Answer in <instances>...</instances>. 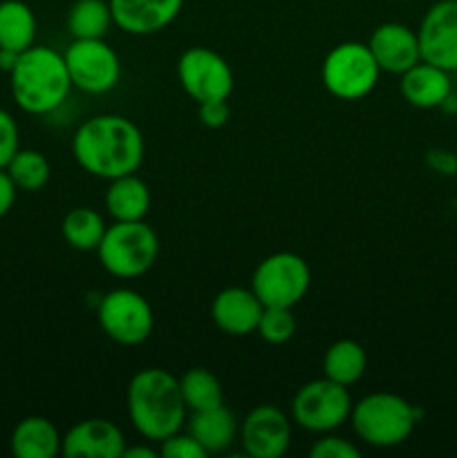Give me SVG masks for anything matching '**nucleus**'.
Segmentation results:
<instances>
[{"instance_id":"nucleus-1","label":"nucleus","mask_w":457,"mask_h":458,"mask_svg":"<svg viewBox=\"0 0 457 458\" xmlns=\"http://www.w3.org/2000/svg\"><path fill=\"white\" fill-rule=\"evenodd\" d=\"M72 155L85 173L110 182L142 168L146 141L139 125L128 116L97 114L76 128Z\"/></svg>"},{"instance_id":"nucleus-2","label":"nucleus","mask_w":457,"mask_h":458,"mask_svg":"<svg viewBox=\"0 0 457 458\" xmlns=\"http://www.w3.org/2000/svg\"><path fill=\"white\" fill-rule=\"evenodd\" d=\"M128 419L151 443H161L170 434L184 429L188 410L179 378L157 367L137 371L128 385Z\"/></svg>"},{"instance_id":"nucleus-3","label":"nucleus","mask_w":457,"mask_h":458,"mask_svg":"<svg viewBox=\"0 0 457 458\" xmlns=\"http://www.w3.org/2000/svg\"><path fill=\"white\" fill-rule=\"evenodd\" d=\"M9 79L13 101L27 114H52L67 101L72 89L65 58L45 45H31L21 52Z\"/></svg>"},{"instance_id":"nucleus-4","label":"nucleus","mask_w":457,"mask_h":458,"mask_svg":"<svg viewBox=\"0 0 457 458\" xmlns=\"http://www.w3.org/2000/svg\"><path fill=\"white\" fill-rule=\"evenodd\" d=\"M349 423L366 445L388 450L412 437L419 423V410L399 394L375 392L354 403Z\"/></svg>"},{"instance_id":"nucleus-5","label":"nucleus","mask_w":457,"mask_h":458,"mask_svg":"<svg viewBox=\"0 0 457 458\" xmlns=\"http://www.w3.org/2000/svg\"><path fill=\"white\" fill-rule=\"evenodd\" d=\"M99 262L119 280H134L142 277L155 267L160 258V237L155 228L139 222H115L106 228L101 244L97 249Z\"/></svg>"},{"instance_id":"nucleus-6","label":"nucleus","mask_w":457,"mask_h":458,"mask_svg":"<svg viewBox=\"0 0 457 458\" xmlns=\"http://www.w3.org/2000/svg\"><path fill=\"white\" fill-rule=\"evenodd\" d=\"M379 65L367 43L348 40L327 52L321 65V79L327 92L341 101H358L379 83Z\"/></svg>"},{"instance_id":"nucleus-7","label":"nucleus","mask_w":457,"mask_h":458,"mask_svg":"<svg viewBox=\"0 0 457 458\" xmlns=\"http://www.w3.org/2000/svg\"><path fill=\"white\" fill-rule=\"evenodd\" d=\"M349 387L330 378L305 383L291 401V420L309 434H330L339 429L352 414Z\"/></svg>"},{"instance_id":"nucleus-8","label":"nucleus","mask_w":457,"mask_h":458,"mask_svg":"<svg viewBox=\"0 0 457 458\" xmlns=\"http://www.w3.org/2000/svg\"><path fill=\"white\" fill-rule=\"evenodd\" d=\"M309 284H312L309 264L289 250L267 255L255 267L251 277V289L264 307L294 309L307 295Z\"/></svg>"},{"instance_id":"nucleus-9","label":"nucleus","mask_w":457,"mask_h":458,"mask_svg":"<svg viewBox=\"0 0 457 458\" xmlns=\"http://www.w3.org/2000/svg\"><path fill=\"white\" fill-rule=\"evenodd\" d=\"M97 320L103 334L116 344L137 347L151 338L155 313L139 291L112 289L99 300Z\"/></svg>"},{"instance_id":"nucleus-10","label":"nucleus","mask_w":457,"mask_h":458,"mask_svg":"<svg viewBox=\"0 0 457 458\" xmlns=\"http://www.w3.org/2000/svg\"><path fill=\"white\" fill-rule=\"evenodd\" d=\"M72 88L85 94H108L119 85L121 58L106 38H74L63 52Z\"/></svg>"},{"instance_id":"nucleus-11","label":"nucleus","mask_w":457,"mask_h":458,"mask_svg":"<svg viewBox=\"0 0 457 458\" xmlns=\"http://www.w3.org/2000/svg\"><path fill=\"white\" fill-rule=\"evenodd\" d=\"M177 79L197 106L206 101H228L236 85L227 58L209 47L186 49L177 61Z\"/></svg>"},{"instance_id":"nucleus-12","label":"nucleus","mask_w":457,"mask_h":458,"mask_svg":"<svg viewBox=\"0 0 457 458\" xmlns=\"http://www.w3.org/2000/svg\"><path fill=\"white\" fill-rule=\"evenodd\" d=\"M421 61L457 72V0H437L424 13L417 30Z\"/></svg>"},{"instance_id":"nucleus-13","label":"nucleus","mask_w":457,"mask_h":458,"mask_svg":"<svg viewBox=\"0 0 457 458\" xmlns=\"http://www.w3.org/2000/svg\"><path fill=\"white\" fill-rule=\"evenodd\" d=\"M237 438L251 458H280L291 443V420L280 407L258 405L240 423Z\"/></svg>"},{"instance_id":"nucleus-14","label":"nucleus","mask_w":457,"mask_h":458,"mask_svg":"<svg viewBox=\"0 0 457 458\" xmlns=\"http://www.w3.org/2000/svg\"><path fill=\"white\" fill-rule=\"evenodd\" d=\"M125 437L116 423L108 419H85L72 425L61 443L67 458H121Z\"/></svg>"},{"instance_id":"nucleus-15","label":"nucleus","mask_w":457,"mask_h":458,"mask_svg":"<svg viewBox=\"0 0 457 458\" xmlns=\"http://www.w3.org/2000/svg\"><path fill=\"white\" fill-rule=\"evenodd\" d=\"M372 56L381 72L401 76L421 61L417 31L403 22H381L367 40Z\"/></svg>"},{"instance_id":"nucleus-16","label":"nucleus","mask_w":457,"mask_h":458,"mask_svg":"<svg viewBox=\"0 0 457 458\" xmlns=\"http://www.w3.org/2000/svg\"><path fill=\"white\" fill-rule=\"evenodd\" d=\"M264 304L260 302L254 289L245 286H227L211 302V320L222 334L242 338L255 334Z\"/></svg>"},{"instance_id":"nucleus-17","label":"nucleus","mask_w":457,"mask_h":458,"mask_svg":"<svg viewBox=\"0 0 457 458\" xmlns=\"http://www.w3.org/2000/svg\"><path fill=\"white\" fill-rule=\"evenodd\" d=\"M115 25L130 36H151L166 30L184 7V0H108Z\"/></svg>"},{"instance_id":"nucleus-18","label":"nucleus","mask_w":457,"mask_h":458,"mask_svg":"<svg viewBox=\"0 0 457 458\" xmlns=\"http://www.w3.org/2000/svg\"><path fill=\"white\" fill-rule=\"evenodd\" d=\"M399 92H401L403 101H408V106L417 107V110L444 107V103L453 94L451 72L442 70L437 65H430L426 61H419L401 74Z\"/></svg>"},{"instance_id":"nucleus-19","label":"nucleus","mask_w":457,"mask_h":458,"mask_svg":"<svg viewBox=\"0 0 457 458\" xmlns=\"http://www.w3.org/2000/svg\"><path fill=\"white\" fill-rule=\"evenodd\" d=\"M186 432L193 434V438L204 447L206 454H220L236 443L240 423L236 420L233 411L220 405L211 407V410L191 411V416L186 419Z\"/></svg>"},{"instance_id":"nucleus-20","label":"nucleus","mask_w":457,"mask_h":458,"mask_svg":"<svg viewBox=\"0 0 457 458\" xmlns=\"http://www.w3.org/2000/svg\"><path fill=\"white\" fill-rule=\"evenodd\" d=\"M103 201L115 222H139L151 210V188L137 173L124 174L110 179Z\"/></svg>"},{"instance_id":"nucleus-21","label":"nucleus","mask_w":457,"mask_h":458,"mask_svg":"<svg viewBox=\"0 0 457 458\" xmlns=\"http://www.w3.org/2000/svg\"><path fill=\"white\" fill-rule=\"evenodd\" d=\"M63 437L45 416H27L13 428L12 452L16 458H54L61 454Z\"/></svg>"},{"instance_id":"nucleus-22","label":"nucleus","mask_w":457,"mask_h":458,"mask_svg":"<svg viewBox=\"0 0 457 458\" xmlns=\"http://www.w3.org/2000/svg\"><path fill=\"white\" fill-rule=\"evenodd\" d=\"M367 369V353L363 344L357 340H336L327 347L325 356H323V376L334 383L352 387L354 383L363 378Z\"/></svg>"},{"instance_id":"nucleus-23","label":"nucleus","mask_w":457,"mask_h":458,"mask_svg":"<svg viewBox=\"0 0 457 458\" xmlns=\"http://www.w3.org/2000/svg\"><path fill=\"white\" fill-rule=\"evenodd\" d=\"M36 40V16L22 0L0 3V47L25 52Z\"/></svg>"},{"instance_id":"nucleus-24","label":"nucleus","mask_w":457,"mask_h":458,"mask_svg":"<svg viewBox=\"0 0 457 458\" xmlns=\"http://www.w3.org/2000/svg\"><path fill=\"white\" fill-rule=\"evenodd\" d=\"M106 219L99 210L88 208V206H76L63 217L61 233L63 240L76 250H97L106 235Z\"/></svg>"},{"instance_id":"nucleus-25","label":"nucleus","mask_w":457,"mask_h":458,"mask_svg":"<svg viewBox=\"0 0 457 458\" xmlns=\"http://www.w3.org/2000/svg\"><path fill=\"white\" fill-rule=\"evenodd\" d=\"M115 25L108 0H76L67 12V31L72 38H106Z\"/></svg>"},{"instance_id":"nucleus-26","label":"nucleus","mask_w":457,"mask_h":458,"mask_svg":"<svg viewBox=\"0 0 457 458\" xmlns=\"http://www.w3.org/2000/svg\"><path fill=\"white\" fill-rule=\"evenodd\" d=\"M179 389L188 411L211 410L224 405V389L220 380L204 367H193L179 378Z\"/></svg>"},{"instance_id":"nucleus-27","label":"nucleus","mask_w":457,"mask_h":458,"mask_svg":"<svg viewBox=\"0 0 457 458\" xmlns=\"http://www.w3.org/2000/svg\"><path fill=\"white\" fill-rule=\"evenodd\" d=\"M4 170L12 177L13 186L25 192H36L45 188L49 174H52L47 157L39 150H18Z\"/></svg>"},{"instance_id":"nucleus-28","label":"nucleus","mask_w":457,"mask_h":458,"mask_svg":"<svg viewBox=\"0 0 457 458\" xmlns=\"http://www.w3.org/2000/svg\"><path fill=\"white\" fill-rule=\"evenodd\" d=\"M296 329H298V320L294 316V309L264 307L255 334L269 344H285L294 338Z\"/></svg>"},{"instance_id":"nucleus-29","label":"nucleus","mask_w":457,"mask_h":458,"mask_svg":"<svg viewBox=\"0 0 457 458\" xmlns=\"http://www.w3.org/2000/svg\"><path fill=\"white\" fill-rule=\"evenodd\" d=\"M160 454L164 458H204L206 454L204 447L193 438V434L188 432H175L168 438L160 443Z\"/></svg>"},{"instance_id":"nucleus-30","label":"nucleus","mask_w":457,"mask_h":458,"mask_svg":"<svg viewBox=\"0 0 457 458\" xmlns=\"http://www.w3.org/2000/svg\"><path fill=\"white\" fill-rule=\"evenodd\" d=\"M312 458H358L361 450L348 438L334 437V434H321L318 441H314L312 450H309Z\"/></svg>"},{"instance_id":"nucleus-31","label":"nucleus","mask_w":457,"mask_h":458,"mask_svg":"<svg viewBox=\"0 0 457 458\" xmlns=\"http://www.w3.org/2000/svg\"><path fill=\"white\" fill-rule=\"evenodd\" d=\"M18 150H21V139H18L16 119L0 107V170L7 168Z\"/></svg>"},{"instance_id":"nucleus-32","label":"nucleus","mask_w":457,"mask_h":458,"mask_svg":"<svg viewBox=\"0 0 457 458\" xmlns=\"http://www.w3.org/2000/svg\"><path fill=\"white\" fill-rule=\"evenodd\" d=\"M228 114H231V110H228L227 101L200 103V121L202 125H206V128L211 130L222 128V125H227Z\"/></svg>"},{"instance_id":"nucleus-33","label":"nucleus","mask_w":457,"mask_h":458,"mask_svg":"<svg viewBox=\"0 0 457 458\" xmlns=\"http://www.w3.org/2000/svg\"><path fill=\"white\" fill-rule=\"evenodd\" d=\"M18 188L13 186L12 177L7 174V170H0V219L13 208V201H16Z\"/></svg>"},{"instance_id":"nucleus-34","label":"nucleus","mask_w":457,"mask_h":458,"mask_svg":"<svg viewBox=\"0 0 457 458\" xmlns=\"http://www.w3.org/2000/svg\"><path fill=\"white\" fill-rule=\"evenodd\" d=\"M18 56H21V52H13V49H3L0 47V70L3 72H12L13 67H16L18 63Z\"/></svg>"},{"instance_id":"nucleus-35","label":"nucleus","mask_w":457,"mask_h":458,"mask_svg":"<svg viewBox=\"0 0 457 458\" xmlns=\"http://www.w3.org/2000/svg\"><path fill=\"white\" fill-rule=\"evenodd\" d=\"M157 456V450H152V447H128L125 445L124 450V456L121 458H155Z\"/></svg>"}]
</instances>
